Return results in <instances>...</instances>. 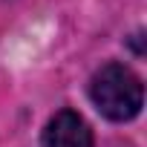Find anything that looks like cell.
Listing matches in <instances>:
<instances>
[{
    "label": "cell",
    "mask_w": 147,
    "mask_h": 147,
    "mask_svg": "<svg viewBox=\"0 0 147 147\" xmlns=\"http://www.w3.org/2000/svg\"><path fill=\"white\" fill-rule=\"evenodd\" d=\"M90 98L98 107V113L110 121H130L141 113L144 87L130 66L104 63L90 81Z\"/></svg>",
    "instance_id": "1"
},
{
    "label": "cell",
    "mask_w": 147,
    "mask_h": 147,
    "mask_svg": "<svg viewBox=\"0 0 147 147\" xmlns=\"http://www.w3.org/2000/svg\"><path fill=\"white\" fill-rule=\"evenodd\" d=\"M43 147H92V130L75 110H61L43 130Z\"/></svg>",
    "instance_id": "2"
}]
</instances>
